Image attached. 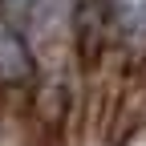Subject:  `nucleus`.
I'll return each mask as SVG.
<instances>
[{"instance_id": "f257e3e1", "label": "nucleus", "mask_w": 146, "mask_h": 146, "mask_svg": "<svg viewBox=\"0 0 146 146\" xmlns=\"http://www.w3.org/2000/svg\"><path fill=\"white\" fill-rule=\"evenodd\" d=\"M114 8H118V16H122L126 29L146 33V0H114Z\"/></svg>"}]
</instances>
